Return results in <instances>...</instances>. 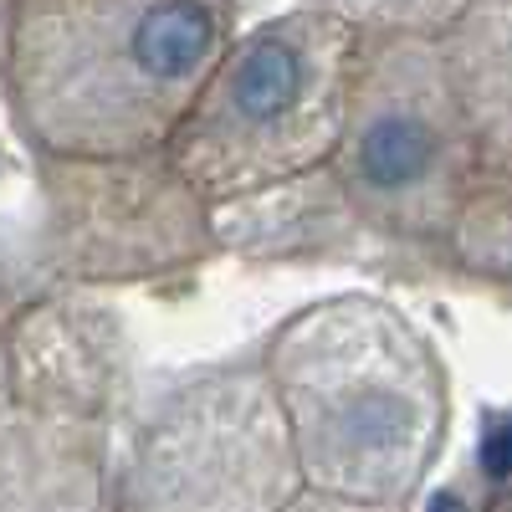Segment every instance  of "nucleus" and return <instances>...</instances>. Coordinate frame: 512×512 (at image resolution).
Returning <instances> with one entry per match:
<instances>
[{"label":"nucleus","mask_w":512,"mask_h":512,"mask_svg":"<svg viewBox=\"0 0 512 512\" xmlns=\"http://www.w3.org/2000/svg\"><path fill=\"white\" fill-rule=\"evenodd\" d=\"M303 492L292 507H410L451 436V374L431 333L374 292L287 313L262 344Z\"/></svg>","instance_id":"obj_1"},{"label":"nucleus","mask_w":512,"mask_h":512,"mask_svg":"<svg viewBox=\"0 0 512 512\" xmlns=\"http://www.w3.org/2000/svg\"><path fill=\"white\" fill-rule=\"evenodd\" d=\"M236 36V0H16L6 108L31 154L164 149Z\"/></svg>","instance_id":"obj_2"},{"label":"nucleus","mask_w":512,"mask_h":512,"mask_svg":"<svg viewBox=\"0 0 512 512\" xmlns=\"http://www.w3.org/2000/svg\"><path fill=\"white\" fill-rule=\"evenodd\" d=\"M354 57L359 31L303 0L236 31L164 154L210 205L313 175L344 128Z\"/></svg>","instance_id":"obj_3"},{"label":"nucleus","mask_w":512,"mask_h":512,"mask_svg":"<svg viewBox=\"0 0 512 512\" xmlns=\"http://www.w3.org/2000/svg\"><path fill=\"white\" fill-rule=\"evenodd\" d=\"M323 180L379 251L456 267L451 241L472 195V134L441 36L359 31L349 108Z\"/></svg>","instance_id":"obj_4"},{"label":"nucleus","mask_w":512,"mask_h":512,"mask_svg":"<svg viewBox=\"0 0 512 512\" xmlns=\"http://www.w3.org/2000/svg\"><path fill=\"white\" fill-rule=\"evenodd\" d=\"M303 492L262 349L134 379L108 451V502L134 512H277Z\"/></svg>","instance_id":"obj_5"},{"label":"nucleus","mask_w":512,"mask_h":512,"mask_svg":"<svg viewBox=\"0 0 512 512\" xmlns=\"http://www.w3.org/2000/svg\"><path fill=\"white\" fill-rule=\"evenodd\" d=\"M36 262L52 282L118 287L159 282L221 256L210 200L164 149L139 154H41Z\"/></svg>","instance_id":"obj_6"},{"label":"nucleus","mask_w":512,"mask_h":512,"mask_svg":"<svg viewBox=\"0 0 512 512\" xmlns=\"http://www.w3.org/2000/svg\"><path fill=\"white\" fill-rule=\"evenodd\" d=\"M441 52L472 134V195L456 226V267L512 282V0H472Z\"/></svg>","instance_id":"obj_7"},{"label":"nucleus","mask_w":512,"mask_h":512,"mask_svg":"<svg viewBox=\"0 0 512 512\" xmlns=\"http://www.w3.org/2000/svg\"><path fill=\"white\" fill-rule=\"evenodd\" d=\"M128 349V328L98 287L41 282L11 328V405L113 425L134 390Z\"/></svg>","instance_id":"obj_8"},{"label":"nucleus","mask_w":512,"mask_h":512,"mask_svg":"<svg viewBox=\"0 0 512 512\" xmlns=\"http://www.w3.org/2000/svg\"><path fill=\"white\" fill-rule=\"evenodd\" d=\"M113 425L36 410L0 415V507H108Z\"/></svg>","instance_id":"obj_9"},{"label":"nucleus","mask_w":512,"mask_h":512,"mask_svg":"<svg viewBox=\"0 0 512 512\" xmlns=\"http://www.w3.org/2000/svg\"><path fill=\"white\" fill-rule=\"evenodd\" d=\"M303 6L344 16L354 31H415V36H441L472 0H303Z\"/></svg>","instance_id":"obj_10"},{"label":"nucleus","mask_w":512,"mask_h":512,"mask_svg":"<svg viewBox=\"0 0 512 512\" xmlns=\"http://www.w3.org/2000/svg\"><path fill=\"white\" fill-rule=\"evenodd\" d=\"M52 282L36 262V246H6L0 241V415L11 410V328H16V313L26 308V297Z\"/></svg>","instance_id":"obj_11"}]
</instances>
